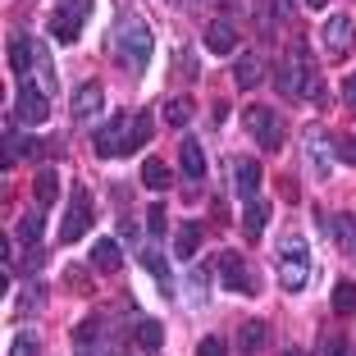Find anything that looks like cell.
I'll return each instance as SVG.
<instances>
[{
	"label": "cell",
	"mask_w": 356,
	"mask_h": 356,
	"mask_svg": "<svg viewBox=\"0 0 356 356\" xmlns=\"http://www.w3.org/2000/svg\"><path fill=\"white\" fill-rule=\"evenodd\" d=\"M233 46H238V32H233L229 19H215L206 28V51L210 55H233Z\"/></svg>",
	"instance_id": "cell-13"
},
{
	"label": "cell",
	"mask_w": 356,
	"mask_h": 356,
	"mask_svg": "<svg viewBox=\"0 0 356 356\" xmlns=\"http://www.w3.org/2000/svg\"><path fill=\"white\" fill-rule=\"evenodd\" d=\"M46 233V220H42V210H28V215H19V242L23 247H37Z\"/></svg>",
	"instance_id": "cell-20"
},
{
	"label": "cell",
	"mask_w": 356,
	"mask_h": 356,
	"mask_svg": "<svg viewBox=\"0 0 356 356\" xmlns=\"http://www.w3.org/2000/svg\"><path fill=\"white\" fill-rule=\"evenodd\" d=\"M233 188H238L242 201H256V192H261V165H256L252 156H233Z\"/></svg>",
	"instance_id": "cell-10"
},
{
	"label": "cell",
	"mask_w": 356,
	"mask_h": 356,
	"mask_svg": "<svg viewBox=\"0 0 356 356\" xmlns=\"http://www.w3.org/2000/svg\"><path fill=\"white\" fill-rule=\"evenodd\" d=\"M10 356H42V347H37V338H32V334H19V338H14V347H10Z\"/></svg>",
	"instance_id": "cell-32"
},
{
	"label": "cell",
	"mask_w": 356,
	"mask_h": 356,
	"mask_svg": "<svg viewBox=\"0 0 356 356\" xmlns=\"http://www.w3.org/2000/svg\"><path fill=\"white\" fill-rule=\"evenodd\" d=\"M306 5H311V10H325V5H329V0H306Z\"/></svg>",
	"instance_id": "cell-39"
},
{
	"label": "cell",
	"mask_w": 356,
	"mask_h": 356,
	"mask_svg": "<svg viewBox=\"0 0 356 356\" xmlns=\"http://www.w3.org/2000/svg\"><path fill=\"white\" fill-rule=\"evenodd\" d=\"M142 188H151V192L169 188V165L160 156H147V165H142Z\"/></svg>",
	"instance_id": "cell-18"
},
{
	"label": "cell",
	"mask_w": 356,
	"mask_h": 356,
	"mask_svg": "<svg viewBox=\"0 0 356 356\" xmlns=\"http://www.w3.org/2000/svg\"><path fill=\"white\" fill-rule=\"evenodd\" d=\"M165 224H169V220H165V206H151V210H147V229H151V233H165Z\"/></svg>",
	"instance_id": "cell-36"
},
{
	"label": "cell",
	"mask_w": 356,
	"mask_h": 356,
	"mask_svg": "<svg viewBox=\"0 0 356 356\" xmlns=\"http://www.w3.org/2000/svg\"><path fill=\"white\" fill-rule=\"evenodd\" d=\"M343 101L356 110V74H347V83H343Z\"/></svg>",
	"instance_id": "cell-37"
},
{
	"label": "cell",
	"mask_w": 356,
	"mask_h": 356,
	"mask_svg": "<svg viewBox=\"0 0 356 356\" xmlns=\"http://www.w3.org/2000/svg\"><path fill=\"white\" fill-rule=\"evenodd\" d=\"M247 128H252V137L261 142L265 151H279L283 147V119L274 115L270 105H252V110H247Z\"/></svg>",
	"instance_id": "cell-5"
},
{
	"label": "cell",
	"mask_w": 356,
	"mask_h": 356,
	"mask_svg": "<svg viewBox=\"0 0 356 356\" xmlns=\"http://www.w3.org/2000/svg\"><path fill=\"white\" fill-rule=\"evenodd\" d=\"M151 51H156V42H151L147 23H137V19L119 23V32H115V55L128 64V69H133V74H142V69H147Z\"/></svg>",
	"instance_id": "cell-3"
},
{
	"label": "cell",
	"mask_w": 356,
	"mask_h": 356,
	"mask_svg": "<svg viewBox=\"0 0 356 356\" xmlns=\"http://www.w3.org/2000/svg\"><path fill=\"white\" fill-rule=\"evenodd\" d=\"M32 192H37V206H51V201L60 197V174H55V165H42V169H37Z\"/></svg>",
	"instance_id": "cell-15"
},
{
	"label": "cell",
	"mask_w": 356,
	"mask_h": 356,
	"mask_svg": "<svg viewBox=\"0 0 356 356\" xmlns=\"http://www.w3.org/2000/svg\"><path fill=\"white\" fill-rule=\"evenodd\" d=\"M197 356H229V347H224V338H201V347H197Z\"/></svg>",
	"instance_id": "cell-33"
},
{
	"label": "cell",
	"mask_w": 356,
	"mask_h": 356,
	"mask_svg": "<svg viewBox=\"0 0 356 356\" xmlns=\"http://www.w3.org/2000/svg\"><path fill=\"white\" fill-rule=\"evenodd\" d=\"M265 347V325L252 320V325H242V352H261Z\"/></svg>",
	"instance_id": "cell-29"
},
{
	"label": "cell",
	"mask_w": 356,
	"mask_h": 356,
	"mask_svg": "<svg viewBox=\"0 0 356 356\" xmlns=\"http://www.w3.org/2000/svg\"><path fill=\"white\" fill-rule=\"evenodd\" d=\"M283 356H302V352H297V347H288V352H283Z\"/></svg>",
	"instance_id": "cell-41"
},
{
	"label": "cell",
	"mask_w": 356,
	"mask_h": 356,
	"mask_svg": "<svg viewBox=\"0 0 356 356\" xmlns=\"http://www.w3.org/2000/svg\"><path fill=\"white\" fill-rule=\"evenodd\" d=\"M334 156L343 160V165H356V137H343V142L334 147Z\"/></svg>",
	"instance_id": "cell-35"
},
{
	"label": "cell",
	"mask_w": 356,
	"mask_h": 356,
	"mask_svg": "<svg viewBox=\"0 0 356 356\" xmlns=\"http://www.w3.org/2000/svg\"><path fill=\"white\" fill-rule=\"evenodd\" d=\"M55 5H69V10H83V14L92 10V0H55Z\"/></svg>",
	"instance_id": "cell-38"
},
{
	"label": "cell",
	"mask_w": 356,
	"mask_h": 356,
	"mask_svg": "<svg viewBox=\"0 0 356 356\" xmlns=\"http://www.w3.org/2000/svg\"><path fill=\"white\" fill-rule=\"evenodd\" d=\"M265 220H270V210H265L261 201H247V210H242V233H247V242H256L265 233Z\"/></svg>",
	"instance_id": "cell-19"
},
{
	"label": "cell",
	"mask_w": 356,
	"mask_h": 356,
	"mask_svg": "<svg viewBox=\"0 0 356 356\" xmlns=\"http://www.w3.org/2000/svg\"><path fill=\"white\" fill-rule=\"evenodd\" d=\"M220 274H224V288H229V293H242V297L256 293V279H252V270H247V261H242L238 252L220 256Z\"/></svg>",
	"instance_id": "cell-8"
},
{
	"label": "cell",
	"mask_w": 356,
	"mask_h": 356,
	"mask_svg": "<svg viewBox=\"0 0 356 356\" xmlns=\"http://www.w3.org/2000/svg\"><path fill=\"white\" fill-rule=\"evenodd\" d=\"M10 69H14V74H28V69H32V46H28L23 32L10 37Z\"/></svg>",
	"instance_id": "cell-22"
},
{
	"label": "cell",
	"mask_w": 356,
	"mask_h": 356,
	"mask_svg": "<svg viewBox=\"0 0 356 356\" xmlns=\"http://www.w3.org/2000/svg\"><path fill=\"white\" fill-rule=\"evenodd\" d=\"M142 265H147V270L156 274V283L165 288V293L174 288V274H169V265H165V261H160V252H142Z\"/></svg>",
	"instance_id": "cell-27"
},
{
	"label": "cell",
	"mask_w": 356,
	"mask_h": 356,
	"mask_svg": "<svg viewBox=\"0 0 356 356\" xmlns=\"http://www.w3.org/2000/svg\"><path fill=\"white\" fill-rule=\"evenodd\" d=\"M14 115H19V124L37 128L46 124V115H51V101H46V92L32 78H19V96H14Z\"/></svg>",
	"instance_id": "cell-4"
},
{
	"label": "cell",
	"mask_w": 356,
	"mask_h": 356,
	"mask_svg": "<svg viewBox=\"0 0 356 356\" xmlns=\"http://www.w3.org/2000/svg\"><path fill=\"white\" fill-rule=\"evenodd\" d=\"M352 233H356V215H334V238L343 242V247L352 242Z\"/></svg>",
	"instance_id": "cell-31"
},
{
	"label": "cell",
	"mask_w": 356,
	"mask_h": 356,
	"mask_svg": "<svg viewBox=\"0 0 356 356\" xmlns=\"http://www.w3.org/2000/svg\"><path fill=\"white\" fill-rule=\"evenodd\" d=\"M238 87L242 92H252V87H261V78H265V69H261V60H256V55H242L238 60Z\"/></svg>",
	"instance_id": "cell-21"
},
{
	"label": "cell",
	"mask_w": 356,
	"mask_h": 356,
	"mask_svg": "<svg viewBox=\"0 0 356 356\" xmlns=\"http://www.w3.org/2000/svg\"><path fill=\"white\" fill-rule=\"evenodd\" d=\"M306 160H311L315 178H325L329 165H334V156L325 151V133H306Z\"/></svg>",
	"instance_id": "cell-14"
},
{
	"label": "cell",
	"mask_w": 356,
	"mask_h": 356,
	"mask_svg": "<svg viewBox=\"0 0 356 356\" xmlns=\"http://www.w3.org/2000/svg\"><path fill=\"white\" fill-rule=\"evenodd\" d=\"M83 19H87L83 10L55 5V14H51V37H55L60 46H74V42H78V32H83Z\"/></svg>",
	"instance_id": "cell-11"
},
{
	"label": "cell",
	"mask_w": 356,
	"mask_h": 356,
	"mask_svg": "<svg viewBox=\"0 0 356 356\" xmlns=\"http://www.w3.org/2000/svg\"><path fill=\"white\" fill-rule=\"evenodd\" d=\"M92 224V192L87 188H74L69 197V215H64V229H60V242H78Z\"/></svg>",
	"instance_id": "cell-6"
},
{
	"label": "cell",
	"mask_w": 356,
	"mask_h": 356,
	"mask_svg": "<svg viewBox=\"0 0 356 356\" xmlns=\"http://www.w3.org/2000/svg\"><path fill=\"white\" fill-rule=\"evenodd\" d=\"M197 247H201V220H188L183 229H178V256H183V261H192V256H197Z\"/></svg>",
	"instance_id": "cell-23"
},
{
	"label": "cell",
	"mask_w": 356,
	"mask_h": 356,
	"mask_svg": "<svg viewBox=\"0 0 356 356\" xmlns=\"http://www.w3.org/2000/svg\"><path fill=\"white\" fill-rule=\"evenodd\" d=\"M92 265H96L101 274H115L119 265H124V256H119V247H115L110 238H101V242L92 247Z\"/></svg>",
	"instance_id": "cell-17"
},
{
	"label": "cell",
	"mask_w": 356,
	"mask_h": 356,
	"mask_svg": "<svg viewBox=\"0 0 356 356\" xmlns=\"http://www.w3.org/2000/svg\"><path fill=\"white\" fill-rule=\"evenodd\" d=\"M352 42H356V23L347 19V14H334V19L325 23V51H329V60H343V55L352 51Z\"/></svg>",
	"instance_id": "cell-9"
},
{
	"label": "cell",
	"mask_w": 356,
	"mask_h": 356,
	"mask_svg": "<svg viewBox=\"0 0 356 356\" xmlns=\"http://www.w3.org/2000/svg\"><path fill=\"white\" fill-rule=\"evenodd\" d=\"M334 311H338V315L356 311V283H352V279H338V283H334Z\"/></svg>",
	"instance_id": "cell-24"
},
{
	"label": "cell",
	"mask_w": 356,
	"mask_h": 356,
	"mask_svg": "<svg viewBox=\"0 0 356 356\" xmlns=\"http://www.w3.org/2000/svg\"><path fill=\"white\" fill-rule=\"evenodd\" d=\"M320 356H347V338H338V334H329L325 343H320Z\"/></svg>",
	"instance_id": "cell-34"
},
{
	"label": "cell",
	"mask_w": 356,
	"mask_h": 356,
	"mask_svg": "<svg viewBox=\"0 0 356 356\" xmlns=\"http://www.w3.org/2000/svg\"><path fill=\"white\" fill-rule=\"evenodd\" d=\"M347 252H352V256H356V233H352V242H347Z\"/></svg>",
	"instance_id": "cell-40"
},
{
	"label": "cell",
	"mask_w": 356,
	"mask_h": 356,
	"mask_svg": "<svg viewBox=\"0 0 356 356\" xmlns=\"http://www.w3.org/2000/svg\"><path fill=\"white\" fill-rule=\"evenodd\" d=\"M101 101H105L101 83H83V87L74 92V119H78V124L96 119V115H101Z\"/></svg>",
	"instance_id": "cell-12"
},
{
	"label": "cell",
	"mask_w": 356,
	"mask_h": 356,
	"mask_svg": "<svg viewBox=\"0 0 356 356\" xmlns=\"http://www.w3.org/2000/svg\"><path fill=\"white\" fill-rule=\"evenodd\" d=\"M274 83H279L283 96H293V101H302V96H311V101H325V87H320L311 60H306V46H293V51H288V60L274 69Z\"/></svg>",
	"instance_id": "cell-1"
},
{
	"label": "cell",
	"mask_w": 356,
	"mask_h": 356,
	"mask_svg": "<svg viewBox=\"0 0 356 356\" xmlns=\"http://www.w3.org/2000/svg\"><path fill=\"white\" fill-rule=\"evenodd\" d=\"M14 156H37V142L23 137V133H10V156L5 160H14Z\"/></svg>",
	"instance_id": "cell-30"
},
{
	"label": "cell",
	"mask_w": 356,
	"mask_h": 356,
	"mask_svg": "<svg viewBox=\"0 0 356 356\" xmlns=\"http://www.w3.org/2000/svg\"><path fill=\"white\" fill-rule=\"evenodd\" d=\"M192 119V101L188 96H174V101L165 105V124H174V128H183Z\"/></svg>",
	"instance_id": "cell-28"
},
{
	"label": "cell",
	"mask_w": 356,
	"mask_h": 356,
	"mask_svg": "<svg viewBox=\"0 0 356 356\" xmlns=\"http://www.w3.org/2000/svg\"><path fill=\"white\" fill-rule=\"evenodd\" d=\"M137 343L147 347V352H160V343H165V325H156V320H142V325H137Z\"/></svg>",
	"instance_id": "cell-25"
},
{
	"label": "cell",
	"mask_w": 356,
	"mask_h": 356,
	"mask_svg": "<svg viewBox=\"0 0 356 356\" xmlns=\"http://www.w3.org/2000/svg\"><path fill=\"white\" fill-rule=\"evenodd\" d=\"M183 174L197 183V178H206V151H201V142L197 137H188L183 142Z\"/></svg>",
	"instance_id": "cell-16"
},
{
	"label": "cell",
	"mask_w": 356,
	"mask_h": 356,
	"mask_svg": "<svg viewBox=\"0 0 356 356\" xmlns=\"http://www.w3.org/2000/svg\"><path fill=\"white\" fill-rule=\"evenodd\" d=\"M92 147H96V156H105V160H110V156H124V151H128V115H115L105 128H96V142H92Z\"/></svg>",
	"instance_id": "cell-7"
},
{
	"label": "cell",
	"mask_w": 356,
	"mask_h": 356,
	"mask_svg": "<svg viewBox=\"0 0 356 356\" xmlns=\"http://www.w3.org/2000/svg\"><path fill=\"white\" fill-rule=\"evenodd\" d=\"M274 265H279V283L288 293H302L306 283H311V247H306L302 238H283Z\"/></svg>",
	"instance_id": "cell-2"
},
{
	"label": "cell",
	"mask_w": 356,
	"mask_h": 356,
	"mask_svg": "<svg viewBox=\"0 0 356 356\" xmlns=\"http://www.w3.org/2000/svg\"><path fill=\"white\" fill-rule=\"evenodd\" d=\"M151 142V115H133V124H128V151L147 147Z\"/></svg>",
	"instance_id": "cell-26"
}]
</instances>
